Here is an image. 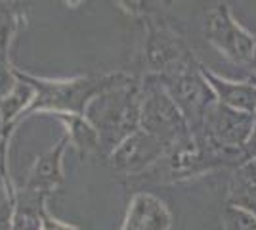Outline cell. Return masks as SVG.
<instances>
[{
  "label": "cell",
  "mask_w": 256,
  "mask_h": 230,
  "mask_svg": "<svg viewBox=\"0 0 256 230\" xmlns=\"http://www.w3.org/2000/svg\"><path fill=\"white\" fill-rule=\"evenodd\" d=\"M243 157L245 161H256V115H254V127H252V132L248 136L246 144L243 146Z\"/></svg>",
  "instance_id": "obj_19"
},
{
  "label": "cell",
  "mask_w": 256,
  "mask_h": 230,
  "mask_svg": "<svg viewBox=\"0 0 256 230\" xmlns=\"http://www.w3.org/2000/svg\"><path fill=\"white\" fill-rule=\"evenodd\" d=\"M256 113L232 110L222 104H212L203 119L201 132L193 134L197 142L218 152H243L252 127Z\"/></svg>",
  "instance_id": "obj_5"
},
{
  "label": "cell",
  "mask_w": 256,
  "mask_h": 230,
  "mask_svg": "<svg viewBox=\"0 0 256 230\" xmlns=\"http://www.w3.org/2000/svg\"><path fill=\"white\" fill-rule=\"evenodd\" d=\"M157 77L174 100V104L178 106L182 115L186 117L192 134L201 132L206 111L212 104L218 102L214 96V90L203 75V64L193 62L172 73Z\"/></svg>",
  "instance_id": "obj_4"
},
{
  "label": "cell",
  "mask_w": 256,
  "mask_h": 230,
  "mask_svg": "<svg viewBox=\"0 0 256 230\" xmlns=\"http://www.w3.org/2000/svg\"><path fill=\"white\" fill-rule=\"evenodd\" d=\"M44 213H46V196L23 188L22 192H16L12 230H42Z\"/></svg>",
  "instance_id": "obj_13"
},
{
  "label": "cell",
  "mask_w": 256,
  "mask_h": 230,
  "mask_svg": "<svg viewBox=\"0 0 256 230\" xmlns=\"http://www.w3.org/2000/svg\"><path fill=\"white\" fill-rule=\"evenodd\" d=\"M246 81H248L250 85H254V87H256V75H250L248 79H246Z\"/></svg>",
  "instance_id": "obj_21"
},
{
  "label": "cell",
  "mask_w": 256,
  "mask_h": 230,
  "mask_svg": "<svg viewBox=\"0 0 256 230\" xmlns=\"http://www.w3.org/2000/svg\"><path fill=\"white\" fill-rule=\"evenodd\" d=\"M14 31V20L8 12L0 10V60H6V50Z\"/></svg>",
  "instance_id": "obj_16"
},
{
  "label": "cell",
  "mask_w": 256,
  "mask_h": 230,
  "mask_svg": "<svg viewBox=\"0 0 256 230\" xmlns=\"http://www.w3.org/2000/svg\"><path fill=\"white\" fill-rule=\"evenodd\" d=\"M140 110L142 81L122 73L117 83L92 98L84 117L98 131L102 146L111 153L132 132L140 131Z\"/></svg>",
  "instance_id": "obj_1"
},
{
  "label": "cell",
  "mask_w": 256,
  "mask_h": 230,
  "mask_svg": "<svg viewBox=\"0 0 256 230\" xmlns=\"http://www.w3.org/2000/svg\"><path fill=\"white\" fill-rule=\"evenodd\" d=\"M203 75L206 83L214 90V96L218 104L228 106L232 110L256 113V87L248 81H230L224 77L216 75L214 71L203 66Z\"/></svg>",
  "instance_id": "obj_11"
},
{
  "label": "cell",
  "mask_w": 256,
  "mask_h": 230,
  "mask_svg": "<svg viewBox=\"0 0 256 230\" xmlns=\"http://www.w3.org/2000/svg\"><path fill=\"white\" fill-rule=\"evenodd\" d=\"M228 205L256 215V161L241 163L234 171L228 186Z\"/></svg>",
  "instance_id": "obj_12"
},
{
  "label": "cell",
  "mask_w": 256,
  "mask_h": 230,
  "mask_svg": "<svg viewBox=\"0 0 256 230\" xmlns=\"http://www.w3.org/2000/svg\"><path fill=\"white\" fill-rule=\"evenodd\" d=\"M14 209H16V201H12L8 197L4 201H0V230H12Z\"/></svg>",
  "instance_id": "obj_17"
},
{
  "label": "cell",
  "mask_w": 256,
  "mask_h": 230,
  "mask_svg": "<svg viewBox=\"0 0 256 230\" xmlns=\"http://www.w3.org/2000/svg\"><path fill=\"white\" fill-rule=\"evenodd\" d=\"M248 67L252 69V75H256V50H254V56H252V60H250V64H248Z\"/></svg>",
  "instance_id": "obj_20"
},
{
  "label": "cell",
  "mask_w": 256,
  "mask_h": 230,
  "mask_svg": "<svg viewBox=\"0 0 256 230\" xmlns=\"http://www.w3.org/2000/svg\"><path fill=\"white\" fill-rule=\"evenodd\" d=\"M60 121H64L65 129H67V138L69 142L73 144L75 148H78V152L90 153L96 152L98 148L102 146L100 134L98 131L86 121L84 115H75V113H52Z\"/></svg>",
  "instance_id": "obj_14"
},
{
  "label": "cell",
  "mask_w": 256,
  "mask_h": 230,
  "mask_svg": "<svg viewBox=\"0 0 256 230\" xmlns=\"http://www.w3.org/2000/svg\"><path fill=\"white\" fill-rule=\"evenodd\" d=\"M140 129L162 140L168 146V152L193 138L188 121L166 92L160 79L150 73L142 81Z\"/></svg>",
  "instance_id": "obj_3"
},
{
  "label": "cell",
  "mask_w": 256,
  "mask_h": 230,
  "mask_svg": "<svg viewBox=\"0 0 256 230\" xmlns=\"http://www.w3.org/2000/svg\"><path fill=\"white\" fill-rule=\"evenodd\" d=\"M42 230H82V228L73 226V224H65V222H62V220L54 219L52 215L48 213V209H46L44 219H42Z\"/></svg>",
  "instance_id": "obj_18"
},
{
  "label": "cell",
  "mask_w": 256,
  "mask_h": 230,
  "mask_svg": "<svg viewBox=\"0 0 256 230\" xmlns=\"http://www.w3.org/2000/svg\"><path fill=\"white\" fill-rule=\"evenodd\" d=\"M224 220L228 230H256V215L234 205L226 207Z\"/></svg>",
  "instance_id": "obj_15"
},
{
  "label": "cell",
  "mask_w": 256,
  "mask_h": 230,
  "mask_svg": "<svg viewBox=\"0 0 256 230\" xmlns=\"http://www.w3.org/2000/svg\"><path fill=\"white\" fill-rule=\"evenodd\" d=\"M164 155H168V146L157 136L140 129L109 153V163L118 173L134 175L150 169Z\"/></svg>",
  "instance_id": "obj_8"
},
{
  "label": "cell",
  "mask_w": 256,
  "mask_h": 230,
  "mask_svg": "<svg viewBox=\"0 0 256 230\" xmlns=\"http://www.w3.org/2000/svg\"><path fill=\"white\" fill-rule=\"evenodd\" d=\"M146 39V66L150 75H166L184 66L197 62L193 50L176 31H172L159 18H148Z\"/></svg>",
  "instance_id": "obj_6"
},
{
  "label": "cell",
  "mask_w": 256,
  "mask_h": 230,
  "mask_svg": "<svg viewBox=\"0 0 256 230\" xmlns=\"http://www.w3.org/2000/svg\"><path fill=\"white\" fill-rule=\"evenodd\" d=\"M172 215L166 203L153 194H136L128 205L120 230H170Z\"/></svg>",
  "instance_id": "obj_9"
},
{
  "label": "cell",
  "mask_w": 256,
  "mask_h": 230,
  "mask_svg": "<svg viewBox=\"0 0 256 230\" xmlns=\"http://www.w3.org/2000/svg\"><path fill=\"white\" fill-rule=\"evenodd\" d=\"M23 77L36 90V96L25 115H31L36 111L84 115L86 106L92 102V98L98 96L100 92H104L107 87H111L113 83H117L122 73H111V75L102 77H78L71 81H44V79L25 75V73Z\"/></svg>",
  "instance_id": "obj_2"
},
{
  "label": "cell",
  "mask_w": 256,
  "mask_h": 230,
  "mask_svg": "<svg viewBox=\"0 0 256 230\" xmlns=\"http://www.w3.org/2000/svg\"><path fill=\"white\" fill-rule=\"evenodd\" d=\"M69 144V138L64 136L60 142L54 146L52 150H48L46 153H42L34 165H32L27 184L23 188L42 194V196H50L56 188L62 184L64 180V169H62V157H64L65 146Z\"/></svg>",
  "instance_id": "obj_10"
},
{
  "label": "cell",
  "mask_w": 256,
  "mask_h": 230,
  "mask_svg": "<svg viewBox=\"0 0 256 230\" xmlns=\"http://www.w3.org/2000/svg\"><path fill=\"white\" fill-rule=\"evenodd\" d=\"M204 37L228 60L248 67L256 50V37L235 22L226 2L208 12L204 22Z\"/></svg>",
  "instance_id": "obj_7"
}]
</instances>
